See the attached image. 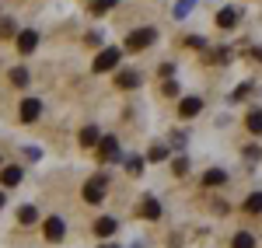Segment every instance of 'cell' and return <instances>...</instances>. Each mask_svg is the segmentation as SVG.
<instances>
[{"label": "cell", "mask_w": 262, "mask_h": 248, "mask_svg": "<svg viewBox=\"0 0 262 248\" xmlns=\"http://www.w3.org/2000/svg\"><path fill=\"white\" fill-rule=\"evenodd\" d=\"M154 39H158V32H154V28H137V32H129V35H126V49L143 53L147 46H154Z\"/></svg>", "instance_id": "1"}, {"label": "cell", "mask_w": 262, "mask_h": 248, "mask_svg": "<svg viewBox=\"0 0 262 248\" xmlns=\"http://www.w3.org/2000/svg\"><path fill=\"white\" fill-rule=\"evenodd\" d=\"M119 56H122V49H116V46H108V49H101L98 56H95V63H91V70H95V74H105V70H116V66H119Z\"/></svg>", "instance_id": "2"}, {"label": "cell", "mask_w": 262, "mask_h": 248, "mask_svg": "<svg viewBox=\"0 0 262 248\" xmlns=\"http://www.w3.org/2000/svg\"><path fill=\"white\" fill-rule=\"evenodd\" d=\"M105 186H108V175H95V178L84 186V199H88V203H101V199H105Z\"/></svg>", "instance_id": "3"}, {"label": "cell", "mask_w": 262, "mask_h": 248, "mask_svg": "<svg viewBox=\"0 0 262 248\" xmlns=\"http://www.w3.org/2000/svg\"><path fill=\"white\" fill-rule=\"evenodd\" d=\"M119 157V140L116 137H101V144H98V161H116Z\"/></svg>", "instance_id": "4"}, {"label": "cell", "mask_w": 262, "mask_h": 248, "mask_svg": "<svg viewBox=\"0 0 262 248\" xmlns=\"http://www.w3.org/2000/svg\"><path fill=\"white\" fill-rule=\"evenodd\" d=\"M42 116V102L39 98H25L21 102V123H35Z\"/></svg>", "instance_id": "5"}, {"label": "cell", "mask_w": 262, "mask_h": 248, "mask_svg": "<svg viewBox=\"0 0 262 248\" xmlns=\"http://www.w3.org/2000/svg\"><path fill=\"white\" fill-rule=\"evenodd\" d=\"M63 234H67V224H63L60 217H49V220H46V241L56 245V241H63Z\"/></svg>", "instance_id": "6"}, {"label": "cell", "mask_w": 262, "mask_h": 248, "mask_svg": "<svg viewBox=\"0 0 262 248\" xmlns=\"http://www.w3.org/2000/svg\"><path fill=\"white\" fill-rule=\"evenodd\" d=\"M203 108V98H182L179 102V116L182 119H192V116H200Z\"/></svg>", "instance_id": "7"}, {"label": "cell", "mask_w": 262, "mask_h": 248, "mask_svg": "<svg viewBox=\"0 0 262 248\" xmlns=\"http://www.w3.org/2000/svg\"><path fill=\"white\" fill-rule=\"evenodd\" d=\"M35 46H39V32H32V28H28V32H21V35H18V53L28 56Z\"/></svg>", "instance_id": "8"}, {"label": "cell", "mask_w": 262, "mask_h": 248, "mask_svg": "<svg viewBox=\"0 0 262 248\" xmlns=\"http://www.w3.org/2000/svg\"><path fill=\"white\" fill-rule=\"evenodd\" d=\"M140 213L147 217V220H158V217H161V203H158L154 196H147V199L140 203Z\"/></svg>", "instance_id": "9"}, {"label": "cell", "mask_w": 262, "mask_h": 248, "mask_svg": "<svg viewBox=\"0 0 262 248\" xmlns=\"http://www.w3.org/2000/svg\"><path fill=\"white\" fill-rule=\"evenodd\" d=\"M0 182H4L7 189H14V186L21 182V168H18V165H7L4 171H0Z\"/></svg>", "instance_id": "10"}, {"label": "cell", "mask_w": 262, "mask_h": 248, "mask_svg": "<svg viewBox=\"0 0 262 248\" xmlns=\"http://www.w3.org/2000/svg\"><path fill=\"white\" fill-rule=\"evenodd\" d=\"M224 182H227V175H224L221 168H210V171L203 175V186L206 189H217V186H224Z\"/></svg>", "instance_id": "11"}, {"label": "cell", "mask_w": 262, "mask_h": 248, "mask_svg": "<svg viewBox=\"0 0 262 248\" xmlns=\"http://www.w3.org/2000/svg\"><path fill=\"white\" fill-rule=\"evenodd\" d=\"M116 84L126 87V91H129V87H140V74H137V70H122L119 77H116Z\"/></svg>", "instance_id": "12"}, {"label": "cell", "mask_w": 262, "mask_h": 248, "mask_svg": "<svg viewBox=\"0 0 262 248\" xmlns=\"http://www.w3.org/2000/svg\"><path fill=\"white\" fill-rule=\"evenodd\" d=\"M95 234H98V238L116 234V217H101V220H95Z\"/></svg>", "instance_id": "13"}, {"label": "cell", "mask_w": 262, "mask_h": 248, "mask_svg": "<svg viewBox=\"0 0 262 248\" xmlns=\"http://www.w3.org/2000/svg\"><path fill=\"white\" fill-rule=\"evenodd\" d=\"M98 144H101L98 129H95V126H84L81 129V147H98Z\"/></svg>", "instance_id": "14"}, {"label": "cell", "mask_w": 262, "mask_h": 248, "mask_svg": "<svg viewBox=\"0 0 262 248\" xmlns=\"http://www.w3.org/2000/svg\"><path fill=\"white\" fill-rule=\"evenodd\" d=\"M234 21H238V11H234V7H224V11H217V25H221V28H231Z\"/></svg>", "instance_id": "15"}, {"label": "cell", "mask_w": 262, "mask_h": 248, "mask_svg": "<svg viewBox=\"0 0 262 248\" xmlns=\"http://www.w3.org/2000/svg\"><path fill=\"white\" fill-rule=\"evenodd\" d=\"M245 126H248L252 133H262V112H259V108H252V112L245 116Z\"/></svg>", "instance_id": "16"}, {"label": "cell", "mask_w": 262, "mask_h": 248, "mask_svg": "<svg viewBox=\"0 0 262 248\" xmlns=\"http://www.w3.org/2000/svg\"><path fill=\"white\" fill-rule=\"evenodd\" d=\"M231 248H255V238H252L248 231H238L234 241H231Z\"/></svg>", "instance_id": "17"}, {"label": "cell", "mask_w": 262, "mask_h": 248, "mask_svg": "<svg viewBox=\"0 0 262 248\" xmlns=\"http://www.w3.org/2000/svg\"><path fill=\"white\" fill-rule=\"evenodd\" d=\"M18 220H21V224H35V220H39V210H35V207H21L18 210Z\"/></svg>", "instance_id": "18"}, {"label": "cell", "mask_w": 262, "mask_h": 248, "mask_svg": "<svg viewBox=\"0 0 262 248\" xmlns=\"http://www.w3.org/2000/svg\"><path fill=\"white\" fill-rule=\"evenodd\" d=\"M245 210H248V213H262V192H252V196L245 199Z\"/></svg>", "instance_id": "19"}, {"label": "cell", "mask_w": 262, "mask_h": 248, "mask_svg": "<svg viewBox=\"0 0 262 248\" xmlns=\"http://www.w3.org/2000/svg\"><path fill=\"white\" fill-rule=\"evenodd\" d=\"M0 35H4V39H11V35L18 39L21 32H18V28H14V21H11V18H4V21H0Z\"/></svg>", "instance_id": "20"}, {"label": "cell", "mask_w": 262, "mask_h": 248, "mask_svg": "<svg viewBox=\"0 0 262 248\" xmlns=\"http://www.w3.org/2000/svg\"><path fill=\"white\" fill-rule=\"evenodd\" d=\"M11 84L25 87V84H28V70H25V66H14V70H11Z\"/></svg>", "instance_id": "21"}, {"label": "cell", "mask_w": 262, "mask_h": 248, "mask_svg": "<svg viewBox=\"0 0 262 248\" xmlns=\"http://www.w3.org/2000/svg\"><path fill=\"white\" fill-rule=\"evenodd\" d=\"M116 4H119V0H95V4H91V11H95V14H105V11H112Z\"/></svg>", "instance_id": "22"}, {"label": "cell", "mask_w": 262, "mask_h": 248, "mask_svg": "<svg viewBox=\"0 0 262 248\" xmlns=\"http://www.w3.org/2000/svg\"><path fill=\"white\" fill-rule=\"evenodd\" d=\"M252 87H255V84H242V87H234L231 102H242V98H248V95H252Z\"/></svg>", "instance_id": "23"}, {"label": "cell", "mask_w": 262, "mask_h": 248, "mask_svg": "<svg viewBox=\"0 0 262 248\" xmlns=\"http://www.w3.org/2000/svg\"><path fill=\"white\" fill-rule=\"evenodd\" d=\"M126 171H129V175H140L143 171V157H129V161H126Z\"/></svg>", "instance_id": "24"}, {"label": "cell", "mask_w": 262, "mask_h": 248, "mask_svg": "<svg viewBox=\"0 0 262 248\" xmlns=\"http://www.w3.org/2000/svg\"><path fill=\"white\" fill-rule=\"evenodd\" d=\"M192 4H196V0H182L179 7H175V18H185V14L192 11Z\"/></svg>", "instance_id": "25"}, {"label": "cell", "mask_w": 262, "mask_h": 248, "mask_svg": "<svg viewBox=\"0 0 262 248\" xmlns=\"http://www.w3.org/2000/svg\"><path fill=\"white\" fill-rule=\"evenodd\" d=\"M185 46H192V49H203V46H206V39H203V35H185Z\"/></svg>", "instance_id": "26"}, {"label": "cell", "mask_w": 262, "mask_h": 248, "mask_svg": "<svg viewBox=\"0 0 262 248\" xmlns=\"http://www.w3.org/2000/svg\"><path fill=\"white\" fill-rule=\"evenodd\" d=\"M147 157H150V161H164V157H168V150H164V147H150V154H147Z\"/></svg>", "instance_id": "27"}, {"label": "cell", "mask_w": 262, "mask_h": 248, "mask_svg": "<svg viewBox=\"0 0 262 248\" xmlns=\"http://www.w3.org/2000/svg\"><path fill=\"white\" fill-rule=\"evenodd\" d=\"M245 157H248V161H259V157H262V150H259L255 144H248V147H245Z\"/></svg>", "instance_id": "28"}, {"label": "cell", "mask_w": 262, "mask_h": 248, "mask_svg": "<svg viewBox=\"0 0 262 248\" xmlns=\"http://www.w3.org/2000/svg\"><path fill=\"white\" fill-rule=\"evenodd\" d=\"M185 171H189V161L179 157V161H175V175H185Z\"/></svg>", "instance_id": "29"}, {"label": "cell", "mask_w": 262, "mask_h": 248, "mask_svg": "<svg viewBox=\"0 0 262 248\" xmlns=\"http://www.w3.org/2000/svg\"><path fill=\"white\" fill-rule=\"evenodd\" d=\"M164 95H179V84H175V81H164Z\"/></svg>", "instance_id": "30"}, {"label": "cell", "mask_w": 262, "mask_h": 248, "mask_svg": "<svg viewBox=\"0 0 262 248\" xmlns=\"http://www.w3.org/2000/svg\"><path fill=\"white\" fill-rule=\"evenodd\" d=\"M252 56H255V60H262V46H259V49H252Z\"/></svg>", "instance_id": "31"}, {"label": "cell", "mask_w": 262, "mask_h": 248, "mask_svg": "<svg viewBox=\"0 0 262 248\" xmlns=\"http://www.w3.org/2000/svg\"><path fill=\"white\" fill-rule=\"evenodd\" d=\"M4 203H7V196H4V189H0V210H4Z\"/></svg>", "instance_id": "32"}, {"label": "cell", "mask_w": 262, "mask_h": 248, "mask_svg": "<svg viewBox=\"0 0 262 248\" xmlns=\"http://www.w3.org/2000/svg\"><path fill=\"white\" fill-rule=\"evenodd\" d=\"M101 248H116V245H101Z\"/></svg>", "instance_id": "33"}]
</instances>
